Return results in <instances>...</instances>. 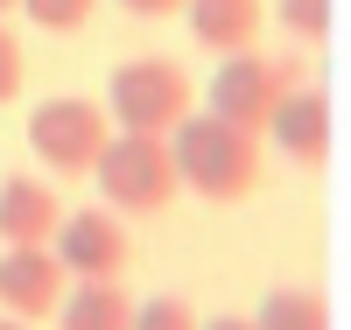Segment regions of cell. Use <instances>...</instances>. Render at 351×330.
I'll list each match as a JSON object with an SVG mask.
<instances>
[{
  "label": "cell",
  "instance_id": "obj_1",
  "mask_svg": "<svg viewBox=\"0 0 351 330\" xmlns=\"http://www.w3.org/2000/svg\"><path fill=\"white\" fill-rule=\"evenodd\" d=\"M169 148H176L183 190L204 197V204H239L260 183V134L232 127L225 113H190L183 127L169 134Z\"/></svg>",
  "mask_w": 351,
  "mask_h": 330
},
{
  "label": "cell",
  "instance_id": "obj_2",
  "mask_svg": "<svg viewBox=\"0 0 351 330\" xmlns=\"http://www.w3.org/2000/svg\"><path fill=\"white\" fill-rule=\"evenodd\" d=\"M92 183H99V197L120 218H148V211H162V204L183 190V176H176L169 134H127V127H112L106 155L92 169Z\"/></svg>",
  "mask_w": 351,
  "mask_h": 330
},
{
  "label": "cell",
  "instance_id": "obj_3",
  "mask_svg": "<svg viewBox=\"0 0 351 330\" xmlns=\"http://www.w3.org/2000/svg\"><path fill=\"white\" fill-rule=\"evenodd\" d=\"M106 113H112V127H127V134H176L190 119L183 64H169V56H134V64H120L112 84H106Z\"/></svg>",
  "mask_w": 351,
  "mask_h": 330
},
{
  "label": "cell",
  "instance_id": "obj_4",
  "mask_svg": "<svg viewBox=\"0 0 351 330\" xmlns=\"http://www.w3.org/2000/svg\"><path fill=\"white\" fill-rule=\"evenodd\" d=\"M112 141V113L92 99H43L28 113V148L49 176H92Z\"/></svg>",
  "mask_w": 351,
  "mask_h": 330
},
{
  "label": "cell",
  "instance_id": "obj_5",
  "mask_svg": "<svg viewBox=\"0 0 351 330\" xmlns=\"http://www.w3.org/2000/svg\"><path fill=\"white\" fill-rule=\"evenodd\" d=\"M288 92H295V64L239 49V56H225L218 78H211V113H225L232 127H246V134H267V119H274V106Z\"/></svg>",
  "mask_w": 351,
  "mask_h": 330
},
{
  "label": "cell",
  "instance_id": "obj_6",
  "mask_svg": "<svg viewBox=\"0 0 351 330\" xmlns=\"http://www.w3.org/2000/svg\"><path fill=\"white\" fill-rule=\"evenodd\" d=\"M56 260L71 267V281H120L127 260H134V239L120 225V211L112 204H92V211H71L64 225H56Z\"/></svg>",
  "mask_w": 351,
  "mask_h": 330
},
{
  "label": "cell",
  "instance_id": "obj_7",
  "mask_svg": "<svg viewBox=\"0 0 351 330\" xmlns=\"http://www.w3.org/2000/svg\"><path fill=\"white\" fill-rule=\"evenodd\" d=\"M64 281H71V267L56 260V246H8L0 253V309L21 323L64 309Z\"/></svg>",
  "mask_w": 351,
  "mask_h": 330
},
{
  "label": "cell",
  "instance_id": "obj_8",
  "mask_svg": "<svg viewBox=\"0 0 351 330\" xmlns=\"http://www.w3.org/2000/svg\"><path fill=\"white\" fill-rule=\"evenodd\" d=\"M267 141L281 148L288 162H302V169H324L330 162V141H337V119H330V99L316 92V84H295L274 119H267Z\"/></svg>",
  "mask_w": 351,
  "mask_h": 330
},
{
  "label": "cell",
  "instance_id": "obj_9",
  "mask_svg": "<svg viewBox=\"0 0 351 330\" xmlns=\"http://www.w3.org/2000/svg\"><path fill=\"white\" fill-rule=\"evenodd\" d=\"M64 225V204L36 176H8L0 183V246H49Z\"/></svg>",
  "mask_w": 351,
  "mask_h": 330
},
{
  "label": "cell",
  "instance_id": "obj_10",
  "mask_svg": "<svg viewBox=\"0 0 351 330\" xmlns=\"http://www.w3.org/2000/svg\"><path fill=\"white\" fill-rule=\"evenodd\" d=\"M190 36H197V49H211V56H239V49H253L260 43V0H190Z\"/></svg>",
  "mask_w": 351,
  "mask_h": 330
},
{
  "label": "cell",
  "instance_id": "obj_11",
  "mask_svg": "<svg viewBox=\"0 0 351 330\" xmlns=\"http://www.w3.org/2000/svg\"><path fill=\"white\" fill-rule=\"evenodd\" d=\"M64 316V330H134V303L120 281H84L71 288V303L56 309Z\"/></svg>",
  "mask_w": 351,
  "mask_h": 330
},
{
  "label": "cell",
  "instance_id": "obj_12",
  "mask_svg": "<svg viewBox=\"0 0 351 330\" xmlns=\"http://www.w3.org/2000/svg\"><path fill=\"white\" fill-rule=\"evenodd\" d=\"M253 323L260 330H330V303L316 288H274Z\"/></svg>",
  "mask_w": 351,
  "mask_h": 330
},
{
  "label": "cell",
  "instance_id": "obj_13",
  "mask_svg": "<svg viewBox=\"0 0 351 330\" xmlns=\"http://www.w3.org/2000/svg\"><path fill=\"white\" fill-rule=\"evenodd\" d=\"M274 21H281L295 43H330L337 8H330V0H274Z\"/></svg>",
  "mask_w": 351,
  "mask_h": 330
},
{
  "label": "cell",
  "instance_id": "obj_14",
  "mask_svg": "<svg viewBox=\"0 0 351 330\" xmlns=\"http://www.w3.org/2000/svg\"><path fill=\"white\" fill-rule=\"evenodd\" d=\"M92 8H99V0H21V14L36 21V28H49V36L84 28V21H92Z\"/></svg>",
  "mask_w": 351,
  "mask_h": 330
},
{
  "label": "cell",
  "instance_id": "obj_15",
  "mask_svg": "<svg viewBox=\"0 0 351 330\" xmlns=\"http://www.w3.org/2000/svg\"><path fill=\"white\" fill-rule=\"evenodd\" d=\"M134 330H204L190 316L183 295H155V303H134Z\"/></svg>",
  "mask_w": 351,
  "mask_h": 330
},
{
  "label": "cell",
  "instance_id": "obj_16",
  "mask_svg": "<svg viewBox=\"0 0 351 330\" xmlns=\"http://www.w3.org/2000/svg\"><path fill=\"white\" fill-rule=\"evenodd\" d=\"M21 71H28V56H21V43H14V28L0 21V106L21 92Z\"/></svg>",
  "mask_w": 351,
  "mask_h": 330
},
{
  "label": "cell",
  "instance_id": "obj_17",
  "mask_svg": "<svg viewBox=\"0 0 351 330\" xmlns=\"http://www.w3.org/2000/svg\"><path fill=\"white\" fill-rule=\"evenodd\" d=\"M127 14H141V21H169V14H183L190 0H120Z\"/></svg>",
  "mask_w": 351,
  "mask_h": 330
},
{
  "label": "cell",
  "instance_id": "obj_18",
  "mask_svg": "<svg viewBox=\"0 0 351 330\" xmlns=\"http://www.w3.org/2000/svg\"><path fill=\"white\" fill-rule=\"evenodd\" d=\"M204 330H260V323H253V316H211Z\"/></svg>",
  "mask_w": 351,
  "mask_h": 330
},
{
  "label": "cell",
  "instance_id": "obj_19",
  "mask_svg": "<svg viewBox=\"0 0 351 330\" xmlns=\"http://www.w3.org/2000/svg\"><path fill=\"white\" fill-rule=\"evenodd\" d=\"M0 330H28V323H21V316H8V309H0Z\"/></svg>",
  "mask_w": 351,
  "mask_h": 330
},
{
  "label": "cell",
  "instance_id": "obj_20",
  "mask_svg": "<svg viewBox=\"0 0 351 330\" xmlns=\"http://www.w3.org/2000/svg\"><path fill=\"white\" fill-rule=\"evenodd\" d=\"M8 8H21V0H0V14H8Z\"/></svg>",
  "mask_w": 351,
  "mask_h": 330
}]
</instances>
